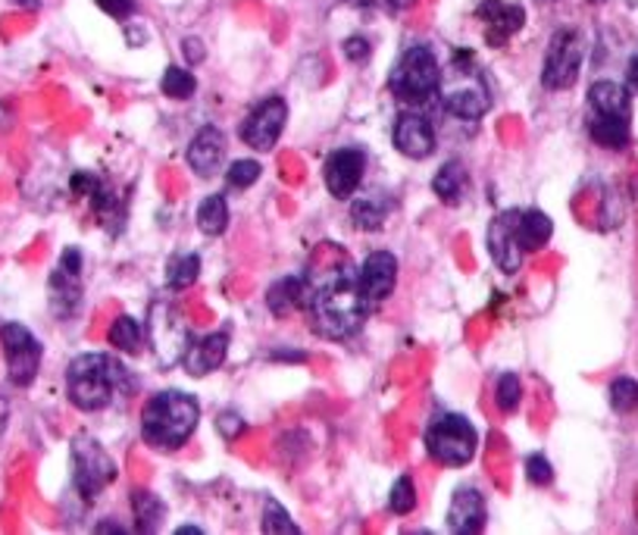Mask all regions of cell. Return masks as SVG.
Returning <instances> with one entry per match:
<instances>
[{"mask_svg": "<svg viewBox=\"0 0 638 535\" xmlns=\"http://www.w3.org/2000/svg\"><path fill=\"white\" fill-rule=\"evenodd\" d=\"M195 88H198V82H195V76L188 70H182V66H170L163 73V78H160V91L166 98H173V101H188L195 95Z\"/></svg>", "mask_w": 638, "mask_h": 535, "instance_id": "30", "label": "cell"}, {"mask_svg": "<svg viewBox=\"0 0 638 535\" xmlns=\"http://www.w3.org/2000/svg\"><path fill=\"white\" fill-rule=\"evenodd\" d=\"M441 85V63L426 45H413L391 73V91L404 103H426Z\"/></svg>", "mask_w": 638, "mask_h": 535, "instance_id": "5", "label": "cell"}, {"mask_svg": "<svg viewBox=\"0 0 638 535\" xmlns=\"http://www.w3.org/2000/svg\"><path fill=\"white\" fill-rule=\"evenodd\" d=\"M370 53H373V45H370L366 38H360V35H354V38H348V41H345V57H348L351 63H363V60H370Z\"/></svg>", "mask_w": 638, "mask_h": 535, "instance_id": "38", "label": "cell"}, {"mask_svg": "<svg viewBox=\"0 0 638 535\" xmlns=\"http://www.w3.org/2000/svg\"><path fill=\"white\" fill-rule=\"evenodd\" d=\"M198 273H201V257L198 254H185L176 257V260H170V266H166V285L170 288H188V285H195L198 282Z\"/></svg>", "mask_w": 638, "mask_h": 535, "instance_id": "29", "label": "cell"}, {"mask_svg": "<svg viewBox=\"0 0 638 535\" xmlns=\"http://www.w3.org/2000/svg\"><path fill=\"white\" fill-rule=\"evenodd\" d=\"M307 295H310V282L307 279H282L270 288L266 304L276 316H285L288 310H307Z\"/></svg>", "mask_w": 638, "mask_h": 535, "instance_id": "22", "label": "cell"}, {"mask_svg": "<svg viewBox=\"0 0 638 535\" xmlns=\"http://www.w3.org/2000/svg\"><path fill=\"white\" fill-rule=\"evenodd\" d=\"M486 498L476 488H460L448 508V530L458 535H476L486 530Z\"/></svg>", "mask_w": 638, "mask_h": 535, "instance_id": "17", "label": "cell"}, {"mask_svg": "<svg viewBox=\"0 0 638 535\" xmlns=\"http://www.w3.org/2000/svg\"><path fill=\"white\" fill-rule=\"evenodd\" d=\"M132 510H135V520H138V530L141 533H157L160 523H163V501L153 495V492H132Z\"/></svg>", "mask_w": 638, "mask_h": 535, "instance_id": "26", "label": "cell"}, {"mask_svg": "<svg viewBox=\"0 0 638 535\" xmlns=\"http://www.w3.org/2000/svg\"><path fill=\"white\" fill-rule=\"evenodd\" d=\"M516 220H520V210H508V213H501L488 226V251H491V260L508 276L523 266V245H520V235H516Z\"/></svg>", "mask_w": 638, "mask_h": 535, "instance_id": "14", "label": "cell"}, {"mask_svg": "<svg viewBox=\"0 0 638 535\" xmlns=\"http://www.w3.org/2000/svg\"><path fill=\"white\" fill-rule=\"evenodd\" d=\"M385 213H388V201H379V198H363L351 207V220L358 229H379Z\"/></svg>", "mask_w": 638, "mask_h": 535, "instance_id": "31", "label": "cell"}, {"mask_svg": "<svg viewBox=\"0 0 638 535\" xmlns=\"http://www.w3.org/2000/svg\"><path fill=\"white\" fill-rule=\"evenodd\" d=\"M583 66V35L576 28H561L554 32L548 53H545V70H541V85L548 91H566L576 85Z\"/></svg>", "mask_w": 638, "mask_h": 535, "instance_id": "10", "label": "cell"}, {"mask_svg": "<svg viewBox=\"0 0 638 535\" xmlns=\"http://www.w3.org/2000/svg\"><path fill=\"white\" fill-rule=\"evenodd\" d=\"M395 282H398V260H395V254H388V251H373V254L363 260V266H360L358 273V285L366 304H379V301H385V298L391 295Z\"/></svg>", "mask_w": 638, "mask_h": 535, "instance_id": "15", "label": "cell"}, {"mask_svg": "<svg viewBox=\"0 0 638 535\" xmlns=\"http://www.w3.org/2000/svg\"><path fill=\"white\" fill-rule=\"evenodd\" d=\"M185 57H188V63H201L204 60V45L198 38H185Z\"/></svg>", "mask_w": 638, "mask_h": 535, "instance_id": "40", "label": "cell"}, {"mask_svg": "<svg viewBox=\"0 0 638 535\" xmlns=\"http://www.w3.org/2000/svg\"><path fill=\"white\" fill-rule=\"evenodd\" d=\"M0 345H3V360H7V376L10 383L26 388L35 383L38 370H41V341L26 329L23 323H3L0 329Z\"/></svg>", "mask_w": 638, "mask_h": 535, "instance_id": "9", "label": "cell"}, {"mask_svg": "<svg viewBox=\"0 0 638 535\" xmlns=\"http://www.w3.org/2000/svg\"><path fill=\"white\" fill-rule=\"evenodd\" d=\"M441 103L451 116L460 120H479L491 107L488 82L476 70L470 53H454V63L448 66V76H441Z\"/></svg>", "mask_w": 638, "mask_h": 535, "instance_id": "4", "label": "cell"}, {"mask_svg": "<svg viewBox=\"0 0 638 535\" xmlns=\"http://www.w3.org/2000/svg\"><path fill=\"white\" fill-rule=\"evenodd\" d=\"M433 191L438 195V201H445V204H460L463 201V191H466V170L460 166L458 160H451V163H445L441 170H438V176L433 178Z\"/></svg>", "mask_w": 638, "mask_h": 535, "instance_id": "25", "label": "cell"}, {"mask_svg": "<svg viewBox=\"0 0 638 535\" xmlns=\"http://www.w3.org/2000/svg\"><path fill=\"white\" fill-rule=\"evenodd\" d=\"M520 398H523V383H520V376H516V373H504V376L498 380V388H495L498 408L504 410V413H513V410L520 408Z\"/></svg>", "mask_w": 638, "mask_h": 535, "instance_id": "33", "label": "cell"}, {"mask_svg": "<svg viewBox=\"0 0 638 535\" xmlns=\"http://www.w3.org/2000/svg\"><path fill=\"white\" fill-rule=\"evenodd\" d=\"M348 3H360V7H363V3H370V0H348Z\"/></svg>", "mask_w": 638, "mask_h": 535, "instance_id": "44", "label": "cell"}, {"mask_svg": "<svg viewBox=\"0 0 638 535\" xmlns=\"http://www.w3.org/2000/svg\"><path fill=\"white\" fill-rule=\"evenodd\" d=\"M310 282V295H307V313H310V326L316 335L345 341L363 326L366 316V301L360 295L358 279L348 273V266H335L320 273V279Z\"/></svg>", "mask_w": 638, "mask_h": 535, "instance_id": "1", "label": "cell"}, {"mask_svg": "<svg viewBox=\"0 0 638 535\" xmlns=\"http://www.w3.org/2000/svg\"><path fill=\"white\" fill-rule=\"evenodd\" d=\"M638 405V383L636 380H616L611 385V408L616 413H629Z\"/></svg>", "mask_w": 638, "mask_h": 535, "instance_id": "34", "label": "cell"}, {"mask_svg": "<svg viewBox=\"0 0 638 535\" xmlns=\"http://www.w3.org/2000/svg\"><path fill=\"white\" fill-rule=\"evenodd\" d=\"M126 376V366L113 363L107 354H78L66 370V395L78 410H103Z\"/></svg>", "mask_w": 638, "mask_h": 535, "instance_id": "3", "label": "cell"}, {"mask_svg": "<svg viewBox=\"0 0 638 535\" xmlns=\"http://www.w3.org/2000/svg\"><path fill=\"white\" fill-rule=\"evenodd\" d=\"M223 157H226V138H223V132H220L216 126L201 128V132L191 138L188 153H185L188 166H191V170H195L201 178L216 176V170H220Z\"/></svg>", "mask_w": 638, "mask_h": 535, "instance_id": "18", "label": "cell"}, {"mask_svg": "<svg viewBox=\"0 0 638 535\" xmlns=\"http://www.w3.org/2000/svg\"><path fill=\"white\" fill-rule=\"evenodd\" d=\"M391 510L395 513H401V517H408L416 508V488H413V480L410 476H401L398 483L391 485Z\"/></svg>", "mask_w": 638, "mask_h": 535, "instance_id": "35", "label": "cell"}, {"mask_svg": "<svg viewBox=\"0 0 638 535\" xmlns=\"http://www.w3.org/2000/svg\"><path fill=\"white\" fill-rule=\"evenodd\" d=\"M116 480V463L101 448L98 438L78 435L73 441V483L85 501H95L107 485Z\"/></svg>", "mask_w": 638, "mask_h": 535, "instance_id": "8", "label": "cell"}, {"mask_svg": "<svg viewBox=\"0 0 638 535\" xmlns=\"http://www.w3.org/2000/svg\"><path fill=\"white\" fill-rule=\"evenodd\" d=\"M629 85L638 91V57L629 63Z\"/></svg>", "mask_w": 638, "mask_h": 535, "instance_id": "42", "label": "cell"}, {"mask_svg": "<svg viewBox=\"0 0 638 535\" xmlns=\"http://www.w3.org/2000/svg\"><path fill=\"white\" fill-rule=\"evenodd\" d=\"M588 103L595 116H633L629 91L620 82H595L588 88Z\"/></svg>", "mask_w": 638, "mask_h": 535, "instance_id": "20", "label": "cell"}, {"mask_svg": "<svg viewBox=\"0 0 638 535\" xmlns=\"http://www.w3.org/2000/svg\"><path fill=\"white\" fill-rule=\"evenodd\" d=\"M395 148L410 160H426L435 151V128L420 113H401L395 123Z\"/></svg>", "mask_w": 638, "mask_h": 535, "instance_id": "16", "label": "cell"}, {"mask_svg": "<svg viewBox=\"0 0 638 535\" xmlns=\"http://www.w3.org/2000/svg\"><path fill=\"white\" fill-rule=\"evenodd\" d=\"M363 170H366V157L358 148H341L326 160V188L338 201H351L358 195L360 182H363Z\"/></svg>", "mask_w": 638, "mask_h": 535, "instance_id": "12", "label": "cell"}, {"mask_svg": "<svg viewBox=\"0 0 638 535\" xmlns=\"http://www.w3.org/2000/svg\"><path fill=\"white\" fill-rule=\"evenodd\" d=\"M551 232H554L551 216L541 210H523L516 220V235H520L523 251H541L551 241Z\"/></svg>", "mask_w": 638, "mask_h": 535, "instance_id": "21", "label": "cell"}, {"mask_svg": "<svg viewBox=\"0 0 638 535\" xmlns=\"http://www.w3.org/2000/svg\"><path fill=\"white\" fill-rule=\"evenodd\" d=\"M285 120H288V103L282 98H266L263 103H257L241 126L245 145H251L254 151H273L285 132Z\"/></svg>", "mask_w": 638, "mask_h": 535, "instance_id": "11", "label": "cell"}, {"mask_svg": "<svg viewBox=\"0 0 638 535\" xmlns=\"http://www.w3.org/2000/svg\"><path fill=\"white\" fill-rule=\"evenodd\" d=\"M226 354H229V332H213L201 341H191L182 363H185L188 376H207L226 363Z\"/></svg>", "mask_w": 638, "mask_h": 535, "instance_id": "19", "label": "cell"}, {"mask_svg": "<svg viewBox=\"0 0 638 535\" xmlns=\"http://www.w3.org/2000/svg\"><path fill=\"white\" fill-rule=\"evenodd\" d=\"M476 445H479V435L470 426V420H463L458 413L438 416L426 433V448L441 466H466L476 458Z\"/></svg>", "mask_w": 638, "mask_h": 535, "instance_id": "6", "label": "cell"}, {"mask_svg": "<svg viewBox=\"0 0 638 535\" xmlns=\"http://www.w3.org/2000/svg\"><path fill=\"white\" fill-rule=\"evenodd\" d=\"M148 338H151V348L157 360H160V366L179 363L185 351H188V345L195 341L188 323H185V316L179 313V307H173L170 301H157L151 307Z\"/></svg>", "mask_w": 638, "mask_h": 535, "instance_id": "7", "label": "cell"}, {"mask_svg": "<svg viewBox=\"0 0 638 535\" xmlns=\"http://www.w3.org/2000/svg\"><path fill=\"white\" fill-rule=\"evenodd\" d=\"M476 20L486 28V41L491 48H504L513 35L526 23V13L520 3H508V0H486L476 10Z\"/></svg>", "mask_w": 638, "mask_h": 535, "instance_id": "13", "label": "cell"}, {"mask_svg": "<svg viewBox=\"0 0 638 535\" xmlns=\"http://www.w3.org/2000/svg\"><path fill=\"white\" fill-rule=\"evenodd\" d=\"M229 226V204L223 195H210L207 201L198 207V229L204 235H223Z\"/></svg>", "mask_w": 638, "mask_h": 535, "instance_id": "27", "label": "cell"}, {"mask_svg": "<svg viewBox=\"0 0 638 535\" xmlns=\"http://www.w3.org/2000/svg\"><path fill=\"white\" fill-rule=\"evenodd\" d=\"M588 132H591L595 145H601L608 151H623L629 145V116H595Z\"/></svg>", "mask_w": 638, "mask_h": 535, "instance_id": "23", "label": "cell"}, {"mask_svg": "<svg viewBox=\"0 0 638 535\" xmlns=\"http://www.w3.org/2000/svg\"><path fill=\"white\" fill-rule=\"evenodd\" d=\"M7 423H10V405L0 398V435L7 433Z\"/></svg>", "mask_w": 638, "mask_h": 535, "instance_id": "41", "label": "cell"}, {"mask_svg": "<svg viewBox=\"0 0 638 535\" xmlns=\"http://www.w3.org/2000/svg\"><path fill=\"white\" fill-rule=\"evenodd\" d=\"M257 178H260V163L257 160H235L229 170V185L232 188H251Z\"/></svg>", "mask_w": 638, "mask_h": 535, "instance_id": "36", "label": "cell"}, {"mask_svg": "<svg viewBox=\"0 0 638 535\" xmlns=\"http://www.w3.org/2000/svg\"><path fill=\"white\" fill-rule=\"evenodd\" d=\"M201 420V408L185 391H160L141 410V435L157 451H176L182 448Z\"/></svg>", "mask_w": 638, "mask_h": 535, "instance_id": "2", "label": "cell"}, {"mask_svg": "<svg viewBox=\"0 0 638 535\" xmlns=\"http://www.w3.org/2000/svg\"><path fill=\"white\" fill-rule=\"evenodd\" d=\"M416 0H388V7L391 10H408V7H413Z\"/></svg>", "mask_w": 638, "mask_h": 535, "instance_id": "43", "label": "cell"}, {"mask_svg": "<svg viewBox=\"0 0 638 535\" xmlns=\"http://www.w3.org/2000/svg\"><path fill=\"white\" fill-rule=\"evenodd\" d=\"M141 335H145V332H141V323L132 320V316H116L110 332H107L110 345H113L116 351H123V354H138V351H141Z\"/></svg>", "mask_w": 638, "mask_h": 535, "instance_id": "28", "label": "cell"}, {"mask_svg": "<svg viewBox=\"0 0 638 535\" xmlns=\"http://www.w3.org/2000/svg\"><path fill=\"white\" fill-rule=\"evenodd\" d=\"M98 7L113 20H126L135 13V0H98Z\"/></svg>", "mask_w": 638, "mask_h": 535, "instance_id": "39", "label": "cell"}, {"mask_svg": "<svg viewBox=\"0 0 638 535\" xmlns=\"http://www.w3.org/2000/svg\"><path fill=\"white\" fill-rule=\"evenodd\" d=\"M51 304L60 316L76 313L78 307V273L57 266L51 276Z\"/></svg>", "mask_w": 638, "mask_h": 535, "instance_id": "24", "label": "cell"}, {"mask_svg": "<svg viewBox=\"0 0 638 535\" xmlns=\"http://www.w3.org/2000/svg\"><path fill=\"white\" fill-rule=\"evenodd\" d=\"M526 476L533 485H551L554 480V470H551V460L545 455H529L526 458Z\"/></svg>", "mask_w": 638, "mask_h": 535, "instance_id": "37", "label": "cell"}, {"mask_svg": "<svg viewBox=\"0 0 638 535\" xmlns=\"http://www.w3.org/2000/svg\"><path fill=\"white\" fill-rule=\"evenodd\" d=\"M263 533H298V523L288 517V510L282 508L276 498H270V501L263 505Z\"/></svg>", "mask_w": 638, "mask_h": 535, "instance_id": "32", "label": "cell"}]
</instances>
